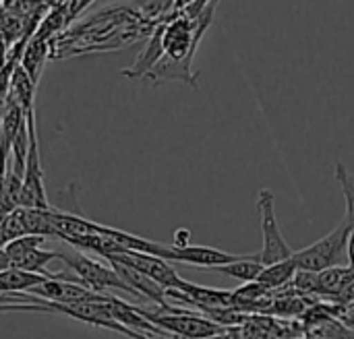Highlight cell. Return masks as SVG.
Wrapping results in <instances>:
<instances>
[{
    "instance_id": "cell-4",
    "label": "cell",
    "mask_w": 354,
    "mask_h": 339,
    "mask_svg": "<svg viewBox=\"0 0 354 339\" xmlns=\"http://www.w3.org/2000/svg\"><path fill=\"white\" fill-rule=\"evenodd\" d=\"M58 261H62L75 275H77V284L89 288L91 292L95 294H110V290H122L131 296L133 290L120 280V275L114 271L112 265H104V263H97L95 259L83 255L81 251H71V253H60L58 251Z\"/></svg>"
},
{
    "instance_id": "cell-21",
    "label": "cell",
    "mask_w": 354,
    "mask_h": 339,
    "mask_svg": "<svg viewBox=\"0 0 354 339\" xmlns=\"http://www.w3.org/2000/svg\"><path fill=\"white\" fill-rule=\"evenodd\" d=\"M8 234H6V215H0V249L8 244Z\"/></svg>"
},
{
    "instance_id": "cell-8",
    "label": "cell",
    "mask_w": 354,
    "mask_h": 339,
    "mask_svg": "<svg viewBox=\"0 0 354 339\" xmlns=\"http://www.w3.org/2000/svg\"><path fill=\"white\" fill-rule=\"evenodd\" d=\"M108 263H120L127 267H133L135 271L147 275L149 280H153L156 284H160L164 290H178L183 278L176 273V269L170 265V261L153 257V255H145V253H135V251H127L122 255H114L106 259Z\"/></svg>"
},
{
    "instance_id": "cell-22",
    "label": "cell",
    "mask_w": 354,
    "mask_h": 339,
    "mask_svg": "<svg viewBox=\"0 0 354 339\" xmlns=\"http://www.w3.org/2000/svg\"><path fill=\"white\" fill-rule=\"evenodd\" d=\"M346 261L348 267L354 271V232L351 230V238H348V246H346Z\"/></svg>"
},
{
    "instance_id": "cell-7",
    "label": "cell",
    "mask_w": 354,
    "mask_h": 339,
    "mask_svg": "<svg viewBox=\"0 0 354 339\" xmlns=\"http://www.w3.org/2000/svg\"><path fill=\"white\" fill-rule=\"evenodd\" d=\"M46 238L41 236H23L4 246V253L8 257L10 269H21L29 273H39L48 278H56V273H48L46 267L52 261H58V251L41 249Z\"/></svg>"
},
{
    "instance_id": "cell-3",
    "label": "cell",
    "mask_w": 354,
    "mask_h": 339,
    "mask_svg": "<svg viewBox=\"0 0 354 339\" xmlns=\"http://www.w3.org/2000/svg\"><path fill=\"white\" fill-rule=\"evenodd\" d=\"M348 238H351V224L346 220H342L328 236H324L322 240L295 251V263L299 269L303 271H326L332 267L342 265V257H346V246H348Z\"/></svg>"
},
{
    "instance_id": "cell-20",
    "label": "cell",
    "mask_w": 354,
    "mask_h": 339,
    "mask_svg": "<svg viewBox=\"0 0 354 339\" xmlns=\"http://www.w3.org/2000/svg\"><path fill=\"white\" fill-rule=\"evenodd\" d=\"M189 244H191V232H189V230H185V228L176 230V232H174L172 246H176V249H185V246H189Z\"/></svg>"
},
{
    "instance_id": "cell-14",
    "label": "cell",
    "mask_w": 354,
    "mask_h": 339,
    "mask_svg": "<svg viewBox=\"0 0 354 339\" xmlns=\"http://www.w3.org/2000/svg\"><path fill=\"white\" fill-rule=\"evenodd\" d=\"M48 60V39H35L31 37L23 50L21 56V66L25 68V72L33 79V83L39 81L41 68Z\"/></svg>"
},
{
    "instance_id": "cell-2",
    "label": "cell",
    "mask_w": 354,
    "mask_h": 339,
    "mask_svg": "<svg viewBox=\"0 0 354 339\" xmlns=\"http://www.w3.org/2000/svg\"><path fill=\"white\" fill-rule=\"evenodd\" d=\"M137 311L158 329L168 333L172 339H212L222 333V325L214 323L207 317H199L195 313H189L185 309H158V311H147L139 309Z\"/></svg>"
},
{
    "instance_id": "cell-11",
    "label": "cell",
    "mask_w": 354,
    "mask_h": 339,
    "mask_svg": "<svg viewBox=\"0 0 354 339\" xmlns=\"http://www.w3.org/2000/svg\"><path fill=\"white\" fill-rule=\"evenodd\" d=\"M297 271H299V267H297L295 259L280 261V263H274V265L263 267L261 275L257 278V284L261 288H266L268 292H274V290H280V288L292 284Z\"/></svg>"
},
{
    "instance_id": "cell-1",
    "label": "cell",
    "mask_w": 354,
    "mask_h": 339,
    "mask_svg": "<svg viewBox=\"0 0 354 339\" xmlns=\"http://www.w3.org/2000/svg\"><path fill=\"white\" fill-rule=\"evenodd\" d=\"M216 2H209L197 17H189L185 10L166 12L162 19V50L164 56L147 72L145 79L160 85L166 81H180L197 87V75L193 72V58L212 25Z\"/></svg>"
},
{
    "instance_id": "cell-18",
    "label": "cell",
    "mask_w": 354,
    "mask_h": 339,
    "mask_svg": "<svg viewBox=\"0 0 354 339\" xmlns=\"http://www.w3.org/2000/svg\"><path fill=\"white\" fill-rule=\"evenodd\" d=\"M274 311L282 317H295L305 313V298H280L274 300Z\"/></svg>"
},
{
    "instance_id": "cell-12",
    "label": "cell",
    "mask_w": 354,
    "mask_h": 339,
    "mask_svg": "<svg viewBox=\"0 0 354 339\" xmlns=\"http://www.w3.org/2000/svg\"><path fill=\"white\" fill-rule=\"evenodd\" d=\"M35 85L33 79L25 72V68L19 64L12 72V79H10V99L15 104L21 106V110L25 114L33 112V99H35Z\"/></svg>"
},
{
    "instance_id": "cell-17",
    "label": "cell",
    "mask_w": 354,
    "mask_h": 339,
    "mask_svg": "<svg viewBox=\"0 0 354 339\" xmlns=\"http://www.w3.org/2000/svg\"><path fill=\"white\" fill-rule=\"evenodd\" d=\"M292 286H295L297 294H301L303 298L305 296H317V273L299 269L295 280H292Z\"/></svg>"
},
{
    "instance_id": "cell-15",
    "label": "cell",
    "mask_w": 354,
    "mask_h": 339,
    "mask_svg": "<svg viewBox=\"0 0 354 339\" xmlns=\"http://www.w3.org/2000/svg\"><path fill=\"white\" fill-rule=\"evenodd\" d=\"M348 265H338V267H332V269H326V271H319L317 273V296L326 298V300H334V296L338 294L344 278L348 275Z\"/></svg>"
},
{
    "instance_id": "cell-6",
    "label": "cell",
    "mask_w": 354,
    "mask_h": 339,
    "mask_svg": "<svg viewBox=\"0 0 354 339\" xmlns=\"http://www.w3.org/2000/svg\"><path fill=\"white\" fill-rule=\"evenodd\" d=\"M27 128H29V153L23 172V191H21V207L25 209H50L46 182H44V168L39 157V143H37V128H35V112L27 114Z\"/></svg>"
},
{
    "instance_id": "cell-5",
    "label": "cell",
    "mask_w": 354,
    "mask_h": 339,
    "mask_svg": "<svg viewBox=\"0 0 354 339\" xmlns=\"http://www.w3.org/2000/svg\"><path fill=\"white\" fill-rule=\"evenodd\" d=\"M257 207H259V217H261V251L257 253V259L261 261L263 267L288 261L295 257V251L288 246L278 217H276V197L270 188H261L257 193Z\"/></svg>"
},
{
    "instance_id": "cell-10",
    "label": "cell",
    "mask_w": 354,
    "mask_h": 339,
    "mask_svg": "<svg viewBox=\"0 0 354 339\" xmlns=\"http://www.w3.org/2000/svg\"><path fill=\"white\" fill-rule=\"evenodd\" d=\"M114 267V271L120 275V280L133 290V294L137 298H145L149 302H153L158 309H168L170 304L166 302V290L156 284L153 280H149L147 275L135 271L133 267H127V265H120V263H110Z\"/></svg>"
},
{
    "instance_id": "cell-9",
    "label": "cell",
    "mask_w": 354,
    "mask_h": 339,
    "mask_svg": "<svg viewBox=\"0 0 354 339\" xmlns=\"http://www.w3.org/2000/svg\"><path fill=\"white\" fill-rule=\"evenodd\" d=\"M162 259L174 261V263H185L193 267H207V269H218L236 259V255L224 253L214 246H203V244H189L185 249H176L172 244H164Z\"/></svg>"
},
{
    "instance_id": "cell-13",
    "label": "cell",
    "mask_w": 354,
    "mask_h": 339,
    "mask_svg": "<svg viewBox=\"0 0 354 339\" xmlns=\"http://www.w3.org/2000/svg\"><path fill=\"white\" fill-rule=\"evenodd\" d=\"M216 271L228 275V278H234L239 282H247V284H253L257 282V278L261 275L263 271V265L261 261L257 259V255H236V259L224 267H218Z\"/></svg>"
},
{
    "instance_id": "cell-16",
    "label": "cell",
    "mask_w": 354,
    "mask_h": 339,
    "mask_svg": "<svg viewBox=\"0 0 354 339\" xmlns=\"http://www.w3.org/2000/svg\"><path fill=\"white\" fill-rule=\"evenodd\" d=\"M334 178L342 188L344 201H346V215L344 220L351 224V230L354 232V172H351L344 164L334 166Z\"/></svg>"
},
{
    "instance_id": "cell-19",
    "label": "cell",
    "mask_w": 354,
    "mask_h": 339,
    "mask_svg": "<svg viewBox=\"0 0 354 339\" xmlns=\"http://www.w3.org/2000/svg\"><path fill=\"white\" fill-rule=\"evenodd\" d=\"M351 269V267H348ZM334 304H340V307H351L354 304V271L351 269L348 271V275L344 278V282H342V286H340V290H338V294L334 296V300H332Z\"/></svg>"
},
{
    "instance_id": "cell-24",
    "label": "cell",
    "mask_w": 354,
    "mask_h": 339,
    "mask_svg": "<svg viewBox=\"0 0 354 339\" xmlns=\"http://www.w3.org/2000/svg\"><path fill=\"white\" fill-rule=\"evenodd\" d=\"M176 2H178V0H170V2H168V6H174Z\"/></svg>"
},
{
    "instance_id": "cell-23",
    "label": "cell",
    "mask_w": 354,
    "mask_h": 339,
    "mask_svg": "<svg viewBox=\"0 0 354 339\" xmlns=\"http://www.w3.org/2000/svg\"><path fill=\"white\" fill-rule=\"evenodd\" d=\"M10 269V263H8V257L4 253V249H0V271H6Z\"/></svg>"
}]
</instances>
